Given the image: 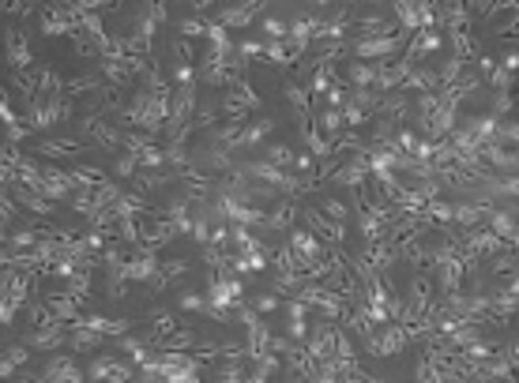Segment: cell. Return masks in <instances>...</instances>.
<instances>
[{"label":"cell","mask_w":519,"mask_h":383,"mask_svg":"<svg viewBox=\"0 0 519 383\" xmlns=\"http://www.w3.org/2000/svg\"><path fill=\"white\" fill-rule=\"evenodd\" d=\"M4 42H8L12 68H15V72H31V68H34V53H31V42H26V34L19 31V26H8Z\"/></svg>","instance_id":"1"},{"label":"cell","mask_w":519,"mask_h":383,"mask_svg":"<svg viewBox=\"0 0 519 383\" xmlns=\"http://www.w3.org/2000/svg\"><path fill=\"white\" fill-rule=\"evenodd\" d=\"M218 12V26L222 31H234V26H248L253 23V15H260V12H267V8H260V4H230V8H215Z\"/></svg>","instance_id":"2"},{"label":"cell","mask_w":519,"mask_h":383,"mask_svg":"<svg viewBox=\"0 0 519 383\" xmlns=\"http://www.w3.org/2000/svg\"><path fill=\"white\" fill-rule=\"evenodd\" d=\"M34 151H38L42 158H76V154H83V139H72V136L53 139V136H45V139H38Z\"/></svg>","instance_id":"3"},{"label":"cell","mask_w":519,"mask_h":383,"mask_svg":"<svg viewBox=\"0 0 519 383\" xmlns=\"http://www.w3.org/2000/svg\"><path fill=\"white\" fill-rule=\"evenodd\" d=\"M312 128H317L324 139H335V136L342 132V109H328V106H324L320 117L312 120Z\"/></svg>","instance_id":"4"},{"label":"cell","mask_w":519,"mask_h":383,"mask_svg":"<svg viewBox=\"0 0 519 383\" xmlns=\"http://www.w3.org/2000/svg\"><path fill=\"white\" fill-rule=\"evenodd\" d=\"M294 158H298V154H294L286 143H275V147H264V158H260V162H267V165H275V170L290 173L294 170Z\"/></svg>","instance_id":"5"},{"label":"cell","mask_w":519,"mask_h":383,"mask_svg":"<svg viewBox=\"0 0 519 383\" xmlns=\"http://www.w3.org/2000/svg\"><path fill=\"white\" fill-rule=\"evenodd\" d=\"M256 26H260V34H264V38H271V42H286V31H290V23H282L279 15H271V12H267Z\"/></svg>","instance_id":"6"},{"label":"cell","mask_w":519,"mask_h":383,"mask_svg":"<svg viewBox=\"0 0 519 383\" xmlns=\"http://www.w3.org/2000/svg\"><path fill=\"white\" fill-rule=\"evenodd\" d=\"M369 120H373V117H369L365 109H361V106H354V101L346 98V106H342V124H346L350 132H358V128H365Z\"/></svg>","instance_id":"7"},{"label":"cell","mask_w":519,"mask_h":383,"mask_svg":"<svg viewBox=\"0 0 519 383\" xmlns=\"http://www.w3.org/2000/svg\"><path fill=\"white\" fill-rule=\"evenodd\" d=\"M282 301H279V293H271V289H264V293H256L253 297V312L256 316H271V312H279Z\"/></svg>","instance_id":"8"},{"label":"cell","mask_w":519,"mask_h":383,"mask_svg":"<svg viewBox=\"0 0 519 383\" xmlns=\"http://www.w3.org/2000/svg\"><path fill=\"white\" fill-rule=\"evenodd\" d=\"M177 308L181 312H207V297L196 293V289H184V293L177 297Z\"/></svg>","instance_id":"9"},{"label":"cell","mask_w":519,"mask_h":383,"mask_svg":"<svg viewBox=\"0 0 519 383\" xmlns=\"http://www.w3.org/2000/svg\"><path fill=\"white\" fill-rule=\"evenodd\" d=\"M320 214H324V218H331V222H346V218H350L346 203H342V199H335V195H328V199L320 203Z\"/></svg>","instance_id":"10"},{"label":"cell","mask_w":519,"mask_h":383,"mask_svg":"<svg viewBox=\"0 0 519 383\" xmlns=\"http://www.w3.org/2000/svg\"><path fill=\"white\" fill-rule=\"evenodd\" d=\"M493 270L497 278H516V252H497V259H493Z\"/></svg>","instance_id":"11"},{"label":"cell","mask_w":519,"mask_h":383,"mask_svg":"<svg viewBox=\"0 0 519 383\" xmlns=\"http://www.w3.org/2000/svg\"><path fill=\"white\" fill-rule=\"evenodd\" d=\"M42 34L45 38H61V34H72V23L64 15H49V19H42Z\"/></svg>","instance_id":"12"},{"label":"cell","mask_w":519,"mask_h":383,"mask_svg":"<svg viewBox=\"0 0 519 383\" xmlns=\"http://www.w3.org/2000/svg\"><path fill=\"white\" fill-rule=\"evenodd\" d=\"M177 31H181V38H184V42H189V38H207V23H203V19H196V15L181 19V26H177Z\"/></svg>","instance_id":"13"},{"label":"cell","mask_w":519,"mask_h":383,"mask_svg":"<svg viewBox=\"0 0 519 383\" xmlns=\"http://www.w3.org/2000/svg\"><path fill=\"white\" fill-rule=\"evenodd\" d=\"M113 173H117V177H136V173H140V162H136L132 154L120 151V154H117V162H113Z\"/></svg>","instance_id":"14"},{"label":"cell","mask_w":519,"mask_h":383,"mask_svg":"<svg viewBox=\"0 0 519 383\" xmlns=\"http://www.w3.org/2000/svg\"><path fill=\"white\" fill-rule=\"evenodd\" d=\"M4 357H8V364H12V368H23V364H31V350L19 342V345H8Z\"/></svg>","instance_id":"15"},{"label":"cell","mask_w":519,"mask_h":383,"mask_svg":"<svg viewBox=\"0 0 519 383\" xmlns=\"http://www.w3.org/2000/svg\"><path fill=\"white\" fill-rule=\"evenodd\" d=\"M0 323H4V327L15 323V304L8 301V297H0Z\"/></svg>","instance_id":"16"},{"label":"cell","mask_w":519,"mask_h":383,"mask_svg":"<svg viewBox=\"0 0 519 383\" xmlns=\"http://www.w3.org/2000/svg\"><path fill=\"white\" fill-rule=\"evenodd\" d=\"M481 383H512V380H481Z\"/></svg>","instance_id":"17"}]
</instances>
